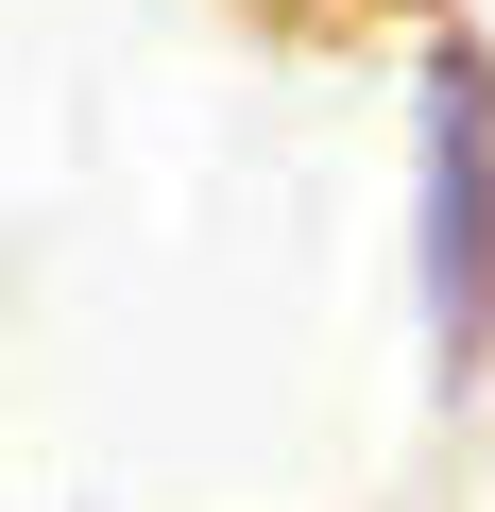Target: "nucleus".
Returning <instances> with one entry per match:
<instances>
[{"label": "nucleus", "instance_id": "1", "mask_svg": "<svg viewBox=\"0 0 495 512\" xmlns=\"http://www.w3.org/2000/svg\"><path fill=\"white\" fill-rule=\"evenodd\" d=\"M410 256H427V342L461 376L478 325H495V69L478 52H427V205H410Z\"/></svg>", "mask_w": 495, "mask_h": 512}]
</instances>
